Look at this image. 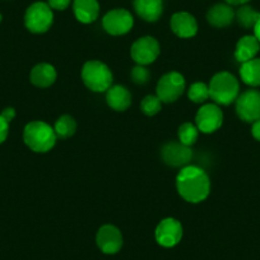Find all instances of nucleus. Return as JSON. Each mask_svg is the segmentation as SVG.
<instances>
[{
	"mask_svg": "<svg viewBox=\"0 0 260 260\" xmlns=\"http://www.w3.org/2000/svg\"><path fill=\"white\" fill-rule=\"evenodd\" d=\"M176 187L181 198L189 203H201L208 198L211 180L203 169L198 166L182 167L176 177Z\"/></svg>",
	"mask_w": 260,
	"mask_h": 260,
	"instance_id": "f257e3e1",
	"label": "nucleus"
},
{
	"mask_svg": "<svg viewBox=\"0 0 260 260\" xmlns=\"http://www.w3.org/2000/svg\"><path fill=\"white\" fill-rule=\"evenodd\" d=\"M23 139L29 149L37 153H45L54 148L57 137L54 132V127L46 122L37 120L26 125Z\"/></svg>",
	"mask_w": 260,
	"mask_h": 260,
	"instance_id": "f03ea898",
	"label": "nucleus"
},
{
	"mask_svg": "<svg viewBox=\"0 0 260 260\" xmlns=\"http://www.w3.org/2000/svg\"><path fill=\"white\" fill-rule=\"evenodd\" d=\"M209 94L217 105L229 106L239 97L240 84L236 77L229 72L217 73L209 83Z\"/></svg>",
	"mask_w": 260,
	"mask_h": 260,
	"instance_id": "7ed1b4c3",
	"label": "nucleus"
},
{
	"mask_svg": "<svg viewBox=\"0 0 260 260\" xmlns=\"http://www.w3.org/2000/svg\"><path fill=\"white\" fill-rule=\"evenodd\" d=\"M82 79L93 92H106L112 84V73L106 64L99 60L87 61L82 68Z\"/></svg>",
	"mask_w": 260,
	"mask_h": 260,
	"instance_id": "20e7f679",
	"label": "nucleus"
},
{
	"mask_svg": "<svg viewBox=\"0 0 260 260\" xmlns=\"http://www.w3.org/2000/svg\"><path fill=\"white\" fill-rule=\"evenodd\" d=\"M54 21V14L50 6L44 2L32 4L24 14V24L32 34H44L49 31Z\"/></svg>",
	"mask_w": 260,
	"mask_h": 260,
	"instance_id": "39448f33",
	"label": "nucleus"
},
{
	"mask_svg": "<svg viewBox=\"0 0 260 260\" xmlns=\"http://www.w3.org/2000/svg\"><path fill=\"white\" fill-rule=\"evenodd\" d=\"M157 97L162 102L171 104L179 100L185 91V79L177 72L165 74L157 83Z\"/></svg>",
	"mask_w": 260,
	"mask_h": 260,
	"instance_id": "423d86ee",
	"label": "nucleus"
},
{
	"mask_svg": "<svg viewBox=\"0 0 260 260\" xmlns=\"http://www.w3.org/2000/svg\"><path fill=\"white\" fill-rule=\"evenodd\" d=\"M133 16L126 9L121 8L107 12L102 18V26H104L105 31L112 36H121V35L127 34L133 28Z\"/></svg>",
	"mask_w": 260,
	"mask_h": 260,
	"instance_id": "0eeeda50",
	"label": "nucleus"
},
{
	"mask_svg": "<svg viewBox=\"0 0 260 260\" xmlns=\"http://www.w3.org/2000/svg\"><path fill=\"white\" fill-rule=\"evenodd\" d=\"M223 124V112L216 104H207L202 106L195 116V125L199 132L204 134L214 133Z\"/></svg>",
	"mask_w": 260,
	"mask_h": 260,
	"instance_id": "6e6552de",
	"label": "nucleus"
},
{
	"mask_svg": "<svg viewBox=\"0 0 260 260\" xmlns=\"http://www.w3.org/2000/svg\"><path fill=\"white\" fill-rule=\"evenodd\" d=\"M236 112L246 122L260 120V91L247 89L240 94L236 100Z\"/></svg>",
	"mask_w": 260,
	"mask_h": 260,
	"instance_id": "1a4fd4ad",
	"label": "nucleus"
},
{
	"mask_svg": "<svg viewBox=\"0 0 260 260\" xmlns=\"http://www.w3.org/2000/svg\"><path fill=\"white\" fill-rule=\"evenodd\" d=\"M159 44L154 37L144 36L137 40L130 49V55L132 59L138 65H149L158 57Z\"/></svg>",
	"mask_w": 260,
	"mask_h": 260,
	"instance_id": "9d476101",
	"label": "nucleus"
},
{
	"mask_svg": "<svg viewBox=\"0 0 260 260\" xmlns=\"http://www.w3.org/2000/svg\"><path fill=\"white\" fill-rule=\"evenodd\" d=\"M157 242L164 247H174L181 241L182 226L177 219L165 218L157 226L154 232Z\"/></svg>",
	"mask_w": 260,
	"mask_h": 260,
	"instance_id": "9b49d317",
	"label": "nucleus"
},
{
	"mask_svg": "<svg viewBox=\"0 0 260 260\" xmlns=\"http://www.w3.org/2000/svg\"><path fill=\"white\" fill-rule=\"evenodd\" d=\"M162 159L165 164L172 167H185L192 158V152L190 147L184 146L180 142H167L161 151Z\"/></svg>",
	"mask_w": 260,
	"mask_h": 260,
	"instance_id": "f8f14e48",
	"label": "nucleus"
},
{
	"mask_svg": "<svg viewBox=\"0 0 260 260\" xmlns=\"http://www.w3.org/2000/svg\"><path fill=\"white\" fill-rule=\"evenodd\" d=\"M97 246L105 254H116L122 246V235L117 227L105 224L96 235Z\"/></svg>",
	"mask_w": 260,
	"mask_h": 260,
	"instance_id": "ddd939ff",
	"label": "nucleus"
},
{
	"mask_svg": "<svg viewBox=\"0 0 260 260\" xmlns=\"http://www.w3.org/2000/svg\"><path fill=\"white\" fill-rule=\"evenodd\" d=\"M170 24H171L172 32L181 39H191L198 32V23L194 17L187 12L175 13Z\"/></svg>",
	"mask_w": 260,
	"mask_h": 260,
	"instance_id": "4468645a",
	"label": "nucleus"
},
{
	"mask_svg": "<svg viewBox=\"0 0 260 260\" xmlns=\"http://www.w3.org/2000/svg\"><path fill=\"white\" fill-rule=\"evenodd\" d=\"M235 18V12L232 9V6L227 3H219L212 7L207 14L209 24L217 28H224L230 26Z\"/></svg>",
	"mask_w": 260,
	"mask_h": 260,
	"instance_id": "2eb2a0df",
	"label": "nucleus"
},
{
	"mask_svg": "<svg viewBox=\"0 0 260 260\" xmlns=\"http://www.w3.org/2000/svg\"><path fill=\"white\" fill-rule=\"evenodd\" d=\"M73 11L76 18L84 24L92 23L100 14V4L97 0H74Z\"/></svg>",
	"mask_w": 260,
	"mask_h": 260,
	"instance_id": "dca6fc26",
	"label": "nucleus"
},
{
	"mask_svg": "<svg viewBox=\"0 0 260 260\" xmlns=\"http://www.w3.org/2000/svg\"><path fill=\"white\" fill-rule=\"evenodd\" d=\"M134 9L147 22L158 21L164 12L162 0H134Z\"/></svg>",
	"mask_w": 260,
	"mask_h": 260,
	"instance_id": "f3484780",
	"label": "nucleus"
},
{
	"mask_svg": "<svg viewBox=\"0 0 260 260\" xmlns=\"http://www.w3.org/2000/svg\"><path fill=\"white\" fill-rule=\"evenodd\" d=\"M106 102L115 111H125L132 105V94L124 86H111L106 91Z\"/></svg>",
	"mask_w": 260,
	"mask_h": 260,
	"instance_id": "a211bd4d",
	"label": "nucleus"
},
{
	"mask_svg": "<svg viewBox=\"0 0 260 260\" xmlns=\"http://www.w3.org/2000/svg\"><path fill=\"white\" fill-rule=\"evenodd\" d=\"M260 50V42L255 36L241 37L236 44V50H235V59L240 62H246L249 60L254 59Z\"/></svg>",
	"mask_w": 260,
	"mask_h": 260,
	"instance_id": "6ab92c4d",
	"label": "nucleus"
},
{
	"mask_svg": "<svg viewBox=\"0 0 260 260\" xmlns=\"http://www.w3.org/2000/svg\"><path fill=\"white\" fill-rule=\"evenodd\" d=\"M56 71L51 64L41 62L37 64L31 72V82L34 86L40 88H47L56 81Z\"/></svg>",
	"mask_w": 260,
	"mask_h": 260,
	"instance_id": "aec40b11",
	"label": "nucleus"
},
{
	"mask_svg": "<svg viewBox=\"0 0 260 260\" xmlns=\"http://www.w3.org/2000/svg\"><path fill=\"white\" fill-rule=\"evenodd\" d=\"M240 77L242 82L247 86L259 87L260 86V59L249 60L246 62H242L240 68Z\"/></svg>",
	"mask_w": 260,
	"mask_h": 260,
	"instance_id": "412c9836",
	"label": "nucleus"
},
{
	"mask_svg": "<svg viewBox=\"0 0 260 260\" xmlns=\"http://www.w3.org/2000/svg\"><path fill=\"white\" fill-rule=\"evenodd\" d=\"M235 16H236L240 26L244 27L245 29H254L255 24L260 21V12H256L251 7L245 6V4L240 7L239 11L235 13Z\"/></svg>",
	"mask_w": 260,
	"mask_h": 260,
	"instance_id": "4be33fe9",
	"label": "nucleus"
},
{
	"mask_svg": "<svg viewBox=\"0 0 260 260\" xmlns=\"http://www.w3.org/2000/svg\"><path fill=\"white\" fill-rule=\"evenodd\" d=\"M77 122L69 115H62L56 120L54 126V132L57 138L60 139H68L76 133Z\"/></svg>",
	"mask_w": 260,
	"mask_h": 260,
	"instance_id": "5701e85b",
	"label": "nucleus"
},
{
	"mask_svg": "<svg viewBox=\"0 0 260 260\" xmlns=\"http://www.w3.org/2000/svg\"><path fill=\"white\" fill-rule=\"evenodd\" d=\"M177 137H179L180 143L191 147L198 139L199 130L197 125L191 124V122H184V124L180 125L179 130H177Z\"/></svg>",
	"mask_w": 260,
	"mask_h": 260,
	"instance_id": "b1692460",
	"label": "nucleus"
},
{
	"mask_svg": "<svg viewBox=\"0 0 260 260\" xmlns=\"http://www.w3.org/2000/svg\"><path fill=\"white\" fill-rule=\"evenodd\" d=\"M187 97L190 101L195 102V104H203L211 97L209 87L203 82H195L187 89Z\"/></svg>",
	"mask_w": 260,
	"mask_h": 260,
	"instance_id": "393cba45",
	"label": "nucleus"
},
{
	"mask_svg": "<svg viewBox=\"0 0 260 260\" xmlns=\"http://www.w3.org/2000/svg\"><path fill=\"white\" fill-rule=\"evenodd\" d=\"M141 109L143 111V114H146L147 116H154V115L161 111L162 101L157 96L149 94V96L143 99V101L141 104Z\"/></svg>",
	"mask_w": 260,
	"mask_h": 260,
	"instance_id": "a878e982",
	"label": "nucleus"
},
{
	"mask_svg": "<svg viewBox=\"0 0 260 260\" xmlns=\"http://www.w3.org/2000/svg\"><path fill=\"white\" fill-rule=\"evenodd\" d=\"M149 78H151V72L144 65H137L132 71V79L136 84L143 86V84L148 83Z\"/></svg>",
	"mask_w": 260,
	"mask_h": 260,
	"instance_id": "bb28decb",
	"label": "nucleus"
},
{
	"mask_svg": "<svg viewBox=\"0 0 260 260\" xmlns=\"http://www.w3.org/2000/svg\"><path fill=\"white\" fill-rule=\"evenodd\" d=\"M9 133V122L0 115V144L4 143Z\"/></svg>",
	"mask_w": 260,
	"mask_h": 260,
	"instance_id": "cd10ccee",
	"label": "nucleus"
},
{
	"mask_svg": "<svg viewBox=\"0 0 260 260\" xmlns=\"http://www.w3.org/2000/svg\"><path fill=\"white\" fill-rule=\"evenodd\" d=\"M50 8L55 11H65L71 4V0H49Z\"/></svg>",
	"mask_w": 260,
	"mask_h": 260,
	"instance_id": "c85d7f7f",
	"label": "nucleus"
},
{
	"mask_svg": "<svg viewBox=\"0 0 260 260\" xmlns=\"http://www.w3.org/2000/svg\"><path fill=\"white\" fill-rule=\"evenodd\" d=\"M0 115H2L7 121L11 122L12 120L14 119V116H16V110H14L13 107H7V109L3 110V112H2Z\"/></svg>",
	"mask_w": 260,
	"mask_h": 260,
	"instance_id": "c756f323",
	"label": "nucleus"
},
{
	"mask_svg": "<svg viewBox=\"0 0 260 260\" xmlns=\"http://www.w3.org/2000/svg\"><path fill=\"white\" fill-rule=\"evenodd\" d=\"M251 134L257 142H260V120H256V121L252 122Z\"/></svg>",
	"mask_w": 260,
	"mask_h": 260,
	"instance_id": "7c9ffc66",
	"label": "nucleus"
},
{
	"mask_svg": "<svg viewBox=\"0 0 260 260\" xmlns=\"http://www.w3.org/2000/svg\"><path fill=\"white\" fill-rule=\"evenodd\" d=\"M230 6H244V4L249 3L250 0H224Z\"/></svg>",
	"mask_w": 260,
	"mask_h": 260,
	"instance_id": "2f4dec72",
	"label": "nucleus"
},
{
	"mask_svg": "<svg viewBox=\"0 0 260 260\" xmlns=\"http://www.w3.org/2000/svg\"><path fill=\"white\" fill-rule=\"evenodd\" d=\"M254 36L256 37L257 41L260 42V21L257 22V23L255 24V27H254Z\"/></svg>",
	"mask_w": 260,
	"mask_h": 260,
	"instance_id": "473e14b6",
	"label": "nucleus"
},
{
	"mask_svg": "<svg viewBox=\"0 0 260 260\" xmlns=\"http://www.w3.org/2000/svg\"><path fill=\"white\" fill-rule=\"evenodd\" d=\"M2 19H3V17H2V13H0V23H2Z\"/></svg>",
	"mask_w": 260,
	"mask_h": 260,
	"instance_id": "72a5a7b5",
	"label": "nucleus"
}]
</instances>
